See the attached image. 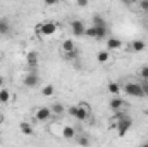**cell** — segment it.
Segmentation results:
<instances>
[{
	"mask_svg": "<svg viewBox=\"0 0 148 147\" xmlns=\"http://www.w3.org/2000/svg\"><path fill=\"white\" fill-rule=\"evenodd\" d=\"M67 114L76 118L77 121H90V116H91V109L90 106L86 104H79V106H71L67 107Z\"/></svg>",
	"mask_w": 148,
	"mask_h": 147,
	"instance_id": "cell-1",
	"label": "cell"
},
{
	"mask_svg": "<svg viewBox=\"0 0 148 147\" xmlns=\"http://www.w3.org/2000/svg\"><path fill=\"white\" fill-rule=\"evenodd\" d=\"M122 90H124V94H127L129 97H145V92H143V85H141V83L127 81V83H124Z\"/></svg>",
	"mask_w": 148,
	"mask_h": 147,
	"instance_id": "cell-2",
	"label": "cell"
},
{
	"mask_svg": "<svg viewBox=\"0 0 148 147\" xmlns=\"http://www.w3.org/2000/svg\"><path fill=\"white\" fill-rule=\"evenodd\" d=\"M131 125H133L131 118H127V116H122V112H121V116L115 119V128H117V133H119L121 137L127 133V130L131 128Z\"/></svg>",
	"mask_w": 148,
	"mask_h": 147,
	"instance_id": "cell-3",
	"label": "cell"
},
{
	"mask_svg": "<svg viewBox=\"0 0 148 147\" xmlns=\"http://www.w3.org/2000/svg\"><path fill=\"white\" fill-rule=\"evenodd\" d=\"M55 31H57V24L52 21H45L36 26V33L43 35V37H52V35H55Z\"/></svg>",
	"mask_w": 148,
	"mask_h": 147,
	"instance_id": "cell-4",
	"label": "cell"
},
{
	"mask_svg": "<svg viewBox=\"0 0 148 147\" xmlns=\"http://www.w3.org/2000/svg\"><path fill=\"white\" fill-rule=\"evenodd\" d=\"M69 26H71V31H73L74 37H84V31H86V24H84L81 19H73Z\"/></svg>",
	"mask_w": 148,
	"mask_h": 147,
	"instance_id": "cell-5",
	"label": "cell"
},
{
	"mask_svg": "<svg viewBox=\"0 0 148 147\" xmlns=\"http://www.w3.org/2000/svg\"><path fill=\"white\" fill-rule=\"evenodd\" d=\"M109 107H110L114 112H124V109L127 107V102L121 97H112L110 102H109Z\"/></svg>",
	"mask_w": 148,
	"mask_h": 147,
	"instance_id": "cell-6",
	"label": "cell"
},
{
	"mask_svg": "<svg viewBox=\"0 0 148 147\" xmlns=\"http://www.w3.org/2000/svg\"><path fill=\"white\" fill-rule=\"evenodd\" d=\"M52 118V111L50 107H36L35 109V119L40 123H47Z\"/></svg>",
	"mask_w": 148,
	"mask_h": 147,
	"instance_id": "cell-7",
	"label": "cell"
},
{
	"mask_svg": "<svg viewBox=\"0 0 148 147\" xmlns=\"http://www.w3.org/2000/svg\"><path fill=\"white\" fill-rule=\"evenodd\" d=\"M23 83H24L26 88H35V87H38V83H40V78H38V74L35 71H29V73L24 76Z\"/></svg>",
	"mask_w": 148,
	"mask_h": 147,
	"instance_id": "cell-8",
	"label": "cell"
},
{
	"mask_svg": "<svg viewBox=\"0 0 148 147\" xmlns=\"http://www.w3.org/2000/svg\"><path fill=\"white\" fill-rule=\"evenodd\" d=\"M60 50L64 52V54H71L74 50H77L76 49V42H74L73 38H66V40H62V43H60Z\"/></svg>",
	"mask_w": 148,
	"mask_h": 147,
	"instance_id": "cell-9",
	"label": "cell"
},
{
	"mask_svg": "<svg viewBox=\"0 0 148 147\" xmlns=\"http://www.w3.org/2000/svg\"><path fill=\"white\" fill-rule=\"evenodd\" d=\"M76 135H77V133H76L74 126H71V125H64V126H62V133H60L62 139H66V140H74Z\"/></svg>",
	"mask_w": 148,
	"mask_h": 147,
	"instance_id": "cell-10",
	"label": "cell"
},
{
	"mask_svg": "<svg viewBox=\"0 0 148 147\" xmlns=\"http://www.w3.org/2000/svg\"><path fill=\"white\" fill-rule=\"evenodd\" d=\"M122 47V42H121V38L117 37H109L107 38V50L110 52V50H119Z\"/></svg>",
	"mask_w": 148,
	"mask_h": 147,
	"instance_id": "cell-11",
	"label": "cell"
},
{
	"mask_svg": "<svg viewBox=\"0 0 148 147\" xmlns=\"http://www.w3.org/2000/svg\"><path fill=\"white\" fill-rule=\"evenodd\" d=\"M26 62H28V68H29L31 71H35L36 66H38V52H28Z\"/></svg>",
	"mask_w": 148,
	"mask_h": 147,
	"instance_id": "cell-12",
	"label": "cell"
},
{
	"mask_svg": "<svg viewBox=\"0 0 148 147\" xmlns=\"http://www.w3.org/2000/svg\"><path fill=\"white\" fill-rule=\"evenodd\" d=\"M19 130H21V133H23V135H26V137H31V135L35 133L33 125H31V123H28V121H23V123L19 125Z\"/></svg>",
	"mask_w": 148,
	"mask_h": 147,
	"instance_id": "cell-13",
	"label": "cell"
},
{
	"mask_svg": "<svg viewBox=\"0 0 148 147\" xmlns=\"http://www.w3.org/2000/svg\"><path fill=\"white\" fill-rule=\"evenodd\" d=\"M107 90H109V94H110L112 97H119L121 92H122V87H121L119 83H115V81H110V83L107 85Z\"/></svg>",
	"mask_w": 148,
	"mask_h": 147,
	"instance_id": "cell-14",
	"label": "cell"
},
{
	"mask_svg": "<svg viewBox=\"0 0 148 147\" xmlns=\"http://www.w3.org/2000/svg\"><path fill=\"white\" fill-rule=\"evenodd\" d=\"M93 28H97V30H107V23H105V19L100 14L93 16Z\"/></svg>",
	"mask_w": 148,
	"mask_h": 147,
	"instance_id": "cell-15",
	"label": "cell"
},
{
	"mask_svg": "<svg viewBox=\"0 0 148 147\" xmlns=\"http://www.w3.org/2000/svg\"><path fill=\"white\" fill-rule=\"evenodd\" d=\"M145 49H147V42H143V40H140V38L131 42V50H133V52H143Z\"/></svg>",
	"mask_w": 148,
	"mask_h": 147,
	"instance_id": "cell-16",
	"label": "cell"
},
{
	"mask_svg": "<svg viewBox=\"0 0 148 147\" xmlns=\"http://www.w3.org/2000/svg\"><path fill=\"white\" fill-rule=\"evenodd\" d=\"M50 111H52V114H55V116H62V114H66V106L64 104H60V102H55V104H52L50 106Z\"/></svg>",
	"mask_w": 148,
	"mask_h": 147,
	"instance_id": "cell-17",
	"label": "cell"
},
{
	"mask_svg": "<svg viewBox=\"0 0 148 147\" xmlns=\"http://www.w3.org/2000/svg\"><path fill=\"white\" fill-rule=\"evenodd\" d=\"M10 33V23L7 17H0V35H9Z\"/></svg>",
	"mask_w": 148,
	"mask_h": 147,
	"instance_id": "cell-18",
	"label": "cell"
},
{
	"mask_svg": "<svg viewBox=\"0 0 148 147\" xmlns=\"http://www.w3.org/2000/svg\"><path fill=\"white\" fill-rule=\"evenodd\" d=\"M97 61L102 62V64L109 62V61H110V52H109V50H100V52L97 54Z\"/></svg>",
	"mask_w": 148,
	"mask_h": 147,
	"instance_id": "cell-19",
	"label": "cell"
},
{
	"mask_svg": "<svg viewBox=\"0 0 148 147\" xmlns=\"http://www.w3.org/2000/svg\"><path fill=\"white\" fill-rule=\"evenodd\" d=\"M74 140H76L81 147H90V146H91V140H90L86 135H76V139H74Z\"/></svg>",
	"mask_w": 148,
	"mask_h": 147,
	"instance_id": "cell-20",
	"label": "cell"
},
{
	"mask_svg": "<svg viewBox=\"0 0 148 147\" xmlns=\"http://www.w3.org/2000/svg\"><path fill=\"white\" fill-rule=\"evenodd\" d=\"M10 90H7V88H0V102L2 104H7L9 101H10Z\"/></svg>",
	"mask_w": 148,
	"mask_h": 147,
	"instance_id": "cell-21",
	"label": "cell"
},
{
	"mask_svg": "<svg viewBox=\"0 0 148 147\" xmlns=\"http://www.w3.org/2000/svg\"><path fill=\"white\" fill-rule=\"evenodd\" d=\"M53 92H55V88H53V85H50V83H48V85H45V87L41 88V94H43L45 97H52V95H53Z\"/></svg>",
	"mask_w": 148,
	"mask_h": 147,
	"instance_id": "cell-22",
	"label": "cell"
},
{
	"mask_svg": "<svg viewBox=\"0 0 148 147\" xmlns=\"http://www.w3.org/2000/svg\"><path fill=\"white\" fill-rule=\"evenodd\" d=\"M84 37H88V38H95V40H97V30H95L93 26L86 28V31H84Z\"/></svg>",
	"mask_w": 148,
	"mask_h": 147,
	"instance_id": "cell-23",
	"label": "cell"
},
{
	"mask_svg": "<svg viewBox=\"0 0 148 147\" xmlns=\"http://www.w3.org/2000/svg\"><path fill=\"white\" fill-rule=\"evenodd\" d=\"M140 76H141V80H143V81H148V64L140 68Z\"/></svg>",
	"mask_w": 148,
	"mask_h": 147,
	"instance_id": "cell-24",
	"label": "cell"
},
{
	"mask_svg": "<svg viewBox=\"0 0 148 147\" xmlns=\"http://www.w3.org/2000/svg\"><path fill=\"white\" fill-rule=\"evenodd\" d=\"M138 5H140V9H141L145 14H148V0H141Z\"/></svg>",
	"mask_w": 148,
	"mask_h": 147,
	"instance_id": "cell-25",
	"label": "cell"
},
{
	"mask_svg": "<svg viewBox=\"0 0 148 147\" xmlns=\"http://www.w3.org/2000/svg\"><path fill=\"white\" fill-rule=\"evenodd\" d=\"M76 55H77V50H74V52H71V54H64V57H66V59H74Z\"/></svg>",
	"mask_w": 148,
	"mask_h": 147,
	"instance_id": "cell-26",
	"label": "cell"
},
{
	"mask_svg": "<svg viewBox=\"0 0 148 147\" xmlns=\"http://www.w3.org/2000/svg\"><path fill=\"white\" fill-rule=\"evenodd\" d=\"M76 5H79V7H86V5H88V2H84V0H77V2H76Z\"/></svg>",
	"mask_w": 148,
	"mask_h": 147,
	"instance_id": "cell-27",
	"label": "cell"
},
{
	"mask_svg": "<svg viewBox=\"0 0 148 147\" xmlns=\"http://www.w3.org/2000/svg\"><path fill=\"white\" fill-rule=\"evenodd\" d=\"M0 88H5V76L0 74Z\"/></svg>",
	"mask_w": 148,
	"mask_h": 147,
	"instance_id": "cell-28",
	"label": "cell"
},
{
	"mask_svg": "<svg viewBox=\"0 0 148 147\" xmlns=\"http://www.w3.org/2000/svg\"><path fill=\"white\" fill-rule=\"evenodd\" d=\"M141 147H148V142H147V144H143V146H141Z\"/></svg>",
	"mask_w": 148,
	"mask_h": 147,
	"instance_id": "cell-29",
	"label": "cell"
},
{
	"mask_svg": "<svg viewBox=\"0 0 148 147\" xmlns=\"http://www.w3.org/2000/svg\"><path fill=\"white\" fill-rule=\"evenodd\" d=\"M0 121H2V112H0Z\"/></svg>",
	"mask_w": 148,
	"mask_h": 147,
	"instance_id": "cell-30",
	"label": "cell"
},
{
	"mask_svg": "<svg viewBox=\"0 0 148 147\" xmlns=\"http://www.w3.org/2000/svg\"><path fill=\"white\" fill-rule=\"evenodd\" d=\"M0 59H2V52H0Z\"/></svg>",
	"mask_w": 148,
	"mask_h": 147,
	"instance_id": "cell-31",
	"label": "cell"
}]
</instances>
